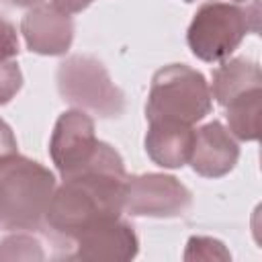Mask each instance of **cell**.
<instances>
[{"label":"cell","instance_id":"obj_15","mask_svg":"<svg viewBox=\"0 0 262 262\" xmlns=\"http://www.w3.org/2000/svg\"><path fill=\"white\" fill-rule=\"evenodd\" d=\"M231 254L223 242L209 235H192L186 242L184 260H229Z\"/></svg>","mask_w":262,"mask_h":262},{"label":"cell","instance_id":"obj_2","mask_svg":"<svg viewBox=\"0 0 262 262\" xmlns=\"http://www.w3.org/2000/svg\"><path fill=\"white\" fill-rule=\"evenodd\" d=\"M53 172L27 156L0 162V229L29 231L45 225V213L55 190Z\"/></svg>","mask_w":262,"mask_h":262},{"label":"cell","instance_id":"obj_11","mask_svg":"<svg viewBox=\"0 0 262 262\" xmlns=\"http://www.w3.org/2000/svg\"><path fill=\"white\" fill-rule=\"evenodd\" d=\"M194 141L192 125H184L168 119H151L147 121V133L143 139L145 154L160 168H182L188 164Z\"/></svg>","mask_w":262,"mask_h":262},{"label":"cell","instance_id":"obj_18","mask_svg":"<svg viewBox=\"0 0 262 262\" xmlns=\"http://www.w3.org/2000/svg\"><path fill=\"white\" fill-rule=\"evenodd\" d=\"M14 154H18L16 137H14L10 125L4 119H0V162L10 158V156H14Z\"/></svg>","mask_w":262,"mask_h":262},{"label":"cell","instance_id":"obj_9","mask_svg":"<svg viewBox=\"0 0 262 262\" xmlns=\"http://www.w3.org/2000/svg\"><path fill=\"white\" fill-rule=\"evenodd\" d=\"M20 33L29 51L39 55H63L74 41V20L72 14L61 12L53 4L39 2L23 16Z\"/></svg>","mask_w":262,"mask_h":262},{"label":"cell","instance_id":"obj_14","mask_svg":"<svg viewBox=\"0 0 262 262\" xmlns=\"http://www.w3.org/2000/svg\"><path fill=\"white\" fill-rule=\"evenodd\" d=\"M0 258H8V260H43L45 252L41 248V242L29 233L16 231L8 237H4L0 242Z\"/></svg>","mask_w":262,"mask_h":262},{"label":"cell","instance_id":"obj_5","mask_svg":"<svg viewBox=\"0 0 262 262\" xmlns=\"http://www.w3.org/2000/svg\"><path fill=\"white\" fill-rule=\"evenodd\" d=\"M57 92L63 102L92 113L100 119L121 117L125 111V94L113 82L106 66L86 53L66 57L55 72Z\"/></svg>","mask_w":262,"mask_h":262},{"label":"cell","instance_id":"obj_1","mask_svg":"<svg viewBox=\"0 0 262 262\" xmlns=\"http://www.w3.org/2000/svg\"><path fill=\"white\" fill-rule=\"evenodd\" d=\"M125 182L127 170L121 154L111 143L98 141L92 158L55 186L45 213V227L72 242L94 223L121 217Z\"/></svg>","mask_w":262,"mask_h":262},{"label":"cell","instance_id":"obj_7","mask_svg":"<svg viewBox=\"0 0 262 262\" xmlns=\"http://www.w3.org/2000/svg\"><path fill=\"white\" fill-rule=\"evenodd\" d=\"M72 252L66 258L88 262H127L139 252V239L133 225L121 217L98 221L80 231L72 242Z\"/></svg>","mask_w":262,"mask_h":262},{"label":"cell","instance_id":"obj_22","mask_svg":"<svg viewBox=\"0 0 262 262\" xmlns=\"http://www.w3.org/2000/svg\"><path fill=\"white\" fill-rule=\"evenodd\" d=\"M184 2H194V0H184Z\"/></svg>","mask_w":262,"mask_h":262},{"label":"cell","instance_id":"obj_12","mask_svg":"<svg viewBox=\"0 0 262 262\" xmlns=\"http://www.w3.org/2000/svg\"><path fill=\"white\" fill-rule=\"evenodd\" d=\"M211 96L217 104L225 106L233 98L262 88V72L260 66L246 57H227L217 66L211 74Z\"/></svg>","mask_w":262,"mask_h":262},{"label":"cell","instance_id":"obj_10","mask_svg":"<svg viewBox=\"0 0 262 262\" xmlns=\"http://www.w3.org/2000/svg\"><path fill=\"white\" fill-rule=\"evenodd\" d=\"M239 160V145L221 121L205 123L194 129L190 168L203 178H221L229 174Z\"/></svg>","mask_w":262,"mask_h":262},{"label":"cell","instance_id":"obj_13","mask_svg":"<svg viewBox=\"0 0 262 262\" xmlns=\"http://www.w3.org/2000/svg\"><path fill=\"white\" fill-rule=\"evenodd\" d=\"M260 106H262V88L250 90L229 104L227 113V131L239 141H256L260 137Z\"/></svg>","mask_w":262,"mask_h":262},{"label":"cell","instance_id":"obj_6","mask_svg":"<svg viewBox=\"0 0 262 262\" xmlns=\"http://www.w3.org/2000/svg\"><path fill=\"white\" fill-rule=\"evenodd\" d=\"M192 205V192L170 174L147 172L127 176L123 211L131 217L172 219L184 215Z\"/></svg>","mask_w":262,"mask_h":262},{"label":"cell","instance_id":"obj_20","mask_svg":"<svg viewBox=\"0 0 262 262\" xmlns=\"http://www.w3.org/2000/svg\"><path fill=\"white\" fill-rule=\"evenodd\" d=\"M4 2L10 4V6H16V8H31V6H35L43 0H4Z\"/></svg>","mask_w":262,"mask_h":262},{"label":"cell","instance_id":"obj_3","mask_svg":"<svg viewBox=\"0 0 262 262\" xmlns=\"http://www.w3.org/2000/svg\"><path fill=\"white\" fill-rule=\"evenodd\" d=\"M258 0L250 6L239 2H203L186 31V43L194 57L217 63L227 59L250 33H258Z\"/></svg>","mask_w":262,"mask_h":262},{"label":"cell","instance_id":"obj_21","mask_svg":"<svg viewBox=\"0 0 262 262\" xmlns=\"http://www.w3.org/2000/svg\"><path fill=\"white\" fill-rule=\"evenodd\" d=\"M233 2H246V0H233Z\"/></svg>","mask_w":262,"mask_h":262},{"label":"cell","instance_id":"obj_4","mask_svg":"<svg viewBox=\"0 0 262 262\" xmlns=\"http://www.w3.org/2000/svg\"><path fill=\"white\" fill-rule=\"evenodd\" d=\"M213 108L207 78L186 63L160 68L149 84L145 119H168L184 125L203 121Z\"/></svg>","mask_w":262,"mask_h":262},{"label":"cell","instance_id":"obj_19","mask_svg":"<svg viewBox=\"0 0 262 262\" xmlns=\"http://www.w3.org/2000/svg\"><path fill=\"white\" fill-rule=\"evenodd\" d=\"M92 2L94 0H51V4L66 14H78V12L86 10Z\"/></svg>","mask_w":262,"mask_h":262},{"label":"cell","instance_id":"obj_8","mask_svg":"<svg viewBox=\"0 0 262 262\" xmlns=\"http://www.w3.org/2000/svg\"><path fill=\"white\" fill-rule=\"evenodd\" d=\"M98 141L90 115L80 108L61 113L49 139V156L61 178L80 170L92 158Z\"/></svg>","mask_w":262,"mask_h":262},{"label":"cell","instance_id":"obj_17","mask_svg":"<svg viewBox=\"0 0 262 262\" xmlns=\"http://www.w3.org/2000/svg\"><path fill=\"white\" fill-rule=\"evenodd\" d=\"M18 33L16 27L0 16V59H14L18 55Z\"/></svg>","mask_w":262,"mask_h":262},{"label":"cell","instance_id":"obj_16","mask_svg":"<svg viewBox=\"0 0 262 262\" xmlns=\"http://www.w3.org/2000/svg\"><path fill=\"white\" fill-rule=\"evenodd\" d=\"M23 88V72L16 59H0V106L10 102Z\"/></svg>","mask_w":262,"mask_h":262}]
</instances>
